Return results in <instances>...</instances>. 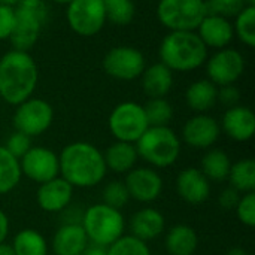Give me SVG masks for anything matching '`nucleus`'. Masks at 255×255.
I'll return each instance as SVG.
<instances>
[{
	"label": "nucleus",
	"instance_id": "nucleus-32",
	"mask_svg": "<svg viewBox=\"0 0 255 255\" xmlns=\"http://www.w3.org/2000/svg\"><path fill=\"white\" fill-rule=\"evenodd\" d=\"M106 18L115 25H128L136 15V6L133 0H102Z\"/></svg>",
	"mask_w": 255,
	"mask_h": 255
},
{
	"label": "nucleus",
	"instance_id": "nucleus-26",
	"mask_svg": "<svg viewBox=\"0 0 255 255\" xmlns=\"http://www.w3.org/2000/svg\"><path fill=\"white\" fill-rule=\"evenodd\" d=\"M230 169H232V160L229 154L220 148L208 149V152L202 157L200 170L211 182L227 181Z\"/></svg>",
	"mask_w": 255,
	"mask_h": 255
},
{
	"label": "nucleus",
	"instance_id": "nucleus-35",
	"mask_svg": "<svg viewBox=\"0 0 255 255\" xmlns=\"http://www.w3.org/2000/svg\"><path fill=\"white\" fill-rule=\"evenodd\" d=\"M245 0H206V12L223 18H235L244 7Z\"/></svg>",
	"mask_w": 255,
	"mask_h": 255
},
{
	"label": "nucleus",
	"instance_id": "nucleus-46",
	"mask_svg": "<svg viewBox=\"0 0 255 255\" xmlns=\"http://www.w3.org/2000/svg\"><path fill=\"white\" fill-rule=\"evenodd\" d=\"M49 1H52V3H57V4H69L72 0H49Z\"/></svg>",
	"mask_w": 255,
	"mask_h": 255
},
{
	"label": "nucleus",
	"instance_id": "nucleus-14",
	"mask_svg": "<svg viewBox=\"0 0 255 255\" xmlns=\"http://www.w3.org/2000/svg\"><path fill=\"white\" fill-rule=\"evenodd\" d=\"M124 184L127 187L130 199L139 203H152L155 202L164 187V181L157 169L152 167H134L126 173Z\"/></svg>",
	"mask_w": 255,
	"mask_h": 255
},
{
	"label": "nucleus",
	"instance_id": "nucleus-20",
	"mask_svg": "<svg viewBox=\"0 0 255 255\" xmlns=\"http://www.w3.org/2000/svg\"><path fill=\"white\" fill-rule=\"evenodd\" d=\"M130 235L143 241L151 242L160 238L166 230L164 215L154 208H142L130 218Z\"/></svg>",
	"mask_w": 255,
	"mask_h": 255
},
{
	"label": "nucleus",
	"instance_id": "nucleus-31",
	"mask_svg": "<svg viewBox=\"0 0 255 255\" xmlns=\"http://www.w3.org/2000/svg\"><path fill=\"white\" fill-rule=\"evenodd\" d=\"M143 111L151 127L169 126V123L173 120V106L169 103V100H166V97L149 99L143 105Z\"/></svg>",
	"mask_w": 255,
	"mask_h": 255
},
{
	"label": "nucleus",
	"instance_id": "nucleus-9",
	"mask_svg": "<svg viewBox=\"0 0 255 255\" xmlns=\"http://www.w3.org/2000/svg\"><path fill=\"white\" fill-rule=\"evenodd\" d=\"M12 123L16 131L28 137L40 136L54 123V108L43 99L30 97L15 106Z\"/></svg>",
	"mask_w": 255,
	"mask_h": 255
},
{
	"label": "nucleus",
	"instance_id": "nucleus-6",
	"mask_svg": "<svg viewBox=\"0 0 255 255\" xmlns=\"http://www.w3.org/2000/svg\"><path fill=\"white\" fill-rule=\"evenodd\" d=\"M46 21L48 4L45 0H19L15 6V25L7 40L13 49L28 52L37 43Z\"/></svg>",
	"mask_w": 255,
	"mask_h": 255
},
{
	"label": "nucleus",
	"instance_id": "nucleus-47",
	"mask_svg": "<svg viewBox=\"0 0 255 255\" xmlns=\"http://www.w3.org/2000/svg\"><path fill=\"white\" fill-rule=\"evenodd\" d=\"M247 6H255V0H245Z\"/></svg>",
	"mask_w": 255,
	"mask_h": 255
},
{
	"label": "nucleus",
	"instance_id": "nucleus-34",
	"mask_svg": "<svg viewBox=\"0 0 255 255\" xmlns=\"http://www.w3.org/2000/svg\"><path fill=\"white\" fill-rule=\"evenodd\" d=\"M102 199H103L102 203L121 211L130 200V196H128V191H127L124 181L108 182L102 191Z\"/></svg>",
	"mask_w": 255,
	"mask_h": 255
},
{
	"label": "nucleus",
	"instance_id": "nucleus-30",
	"mask_svg": "<svg viewBox=\"0 0 255 255\" xmlns=\"http://www.w3.org/2000/svg\"><path fill=\"white\" fill-rule=\"evenodd\" d=\"M235 36L248 48L255 46V6H245L233 22Z\"/></svg>",
	"mask_w": 255,
	"mask_h": 255
},
{
	"label": "nucleus",
	"instance_id": "nucleus-44",
	"mask_svg": "<svg viewBox=\"0 0 255 255\" xmlns=\"http://www.w3.org/2000/svg\"><path fill=\"white\" fill-rule=\"evenodd\" d=\"M226 255H250V253L244 248H232L230 251H227Z\"/></svg>",
	"mask_w": 255,
	"mask_h": 255
},
{
	"label": "nucleus",
	"instance_id": "nucleus-17",
	"mask_svg": "<svg viewBox=\"0 0 255 255\" xmlns=\"http://www.w3.org/2000/svg\"><path fill=\"white\" fill-rule=\"evenodd\" d=\"M176 193L188 205H202L211 196V181L197 167H187L176 176Z\"/></svg>",
	"mask_w": 255,
	"mask_h": 255
},
{
	"label": "nucleus",
	"instance_id": "nucleus-41",
	"mask_svg": "<svg viewBox=\"0 0 255 255\" xmlns=\"http://www.w3.org/2000/svg\"><path fill=\"white\" fill-rule=\"evenodd\" d=\"M10 230V223H9V217L6 215V212L0 208V244L6 242V238L9 235Z\"/></svg>",
	"mask_w": 255,
	"mask_h": 255
},
{
	"label": "nucleus",
	"instance_id": "nucleus-22",
	"mask_svg": "<svg viewBox=\"0 0 255 255\" xmlns=\"http://www.w3.org/2000/svg\"><path fill=\"white\" fill-rule=\"evenodd\" d=\"M140 79L142 90L149 99L166 97L173 87V72L160 61L145 67Z\"/></svg>",
	"mask_w": 255,
	"mask_h": 255
},
{
	"label": "nucleus",
	"instance_id": "nucleus-39",
	"mask_svg": "<svg viewBox=\"0 0 255 255\" xmlns=\"http://www.w3.org/2000/svg\"><path fill=\"white\" fill-rule=\"evenodd\" d=\"M241 100V91L238 90V87L233 85H224V87H218V102L223 103L227 108L236 106L239 105Z\"/></svg>",
	"mask_w": 255,
	"mask_h": 255
},
{
	"label": "nucleus",
	"instance_id": "nucleus-23",
	"mask_svg": "<svg viewBox=\"0 0 255 255\" xmlns=\"http://www.w3.org/2000/svg\"><path fill=\"white\" fill-rule=\"evenodd\" d=\"M103 157H105L106 169L117 175L128 173L131 169L136 167L139 161V155L134 143L120 142V140L111 143L103 152Z\"/></svg>",
	"mask_w": 255,
	"mask_h": 255
},
{
	"label": "nucleus",
	"instance_id": "nucleus-38",
	"mask_svg": "<svg viewBox=\"0 0 255 255\" xmlns=\"http://www.w3.org/2000/svg\"><path fill=\"white\" fill-rule=\"evenodd\" d=\"M15 25V7L0 4V40H7Z\"/></svg>",
	"mask_w": 255,
	"mask_h": 255
},
{
	"label": "nucleus",
	"instance_id": "nucleus-37",
	"mask_svg": "<svg viewBox=\"0 0 255 255\" xmlns=\"http://www.w3.org/2000/svg\"><path fill=\"white\" fill-rule=\"evenodd\" d=\"M15 158H21L33 145H31V137L25 136L24 133H19V131H13L7 140H6V145H3Z\"/></svg>",
	"mask_w": 255,
	"mask_h": 255
},
{
	"label": "nucleus",
	"instance_id": "nucleus-16",
	"mask_svg": "<svg viewBox=\"0 0 255 255\" xmlns=\"http://www.w3.org/2000/svg\"><path fill=\"white\" fill-rule=\"evenodd\" d=\"M75 188L61 176L39 185L36 191L37 206L48 214H60L70 206Z\"/></svg>",
	"mask_w": 255,
	"mask_h": 255
},
{
	"label": "nucleus",
	"instance_id": "nucleus-42",
	"mask_svg": "<svg viewBox=\"0 0 255 255\" xmlns=\"http://www.w3.org/2000/svg\"><path fill=\"white\" fill-rule=\"evenodd\" d=\"M81 255H108V248L94 245V244H88V247L82 251Z\"/></svg>",
	"mask_w": 255,
	"mask_h": 255
},
{
	"label": "nucleus",
	"instance_id": "nucleus-33",
	"mask_svg": "<svg viewBox=\"0 0 255 255\" xmlns=\"http://www.w3.org/2000/svg\"><path fill=\"white\" fill-rule=\"evenodd\" d=\"M108 255H152L146 242L131 236L123 235L111 247H108Z\"/></svg>",
	"mask_w": 255,
	"mask_h": 255
},
{
	"label": "nucleus",
	"instance_id": "nucleus-11",
	"mask_svg": "<svg viewBox=\"0 0 255 255\" xmlns=\"http://www.w3.org/2000/svg\"><path fill=\"white\" fill-rule=\"evenodd\" d=\"M146 67L143 54L134 46L120 45L109 49L103 58L105 72L118 81H134Z\"/></svg>",
	"mask_w": 255,
	"mask_h": 255
},
{
	"label": "nucleus",
	"instance_id": "nucleus-15",
	"mask_svg": "<svg viewBox=\"0 0 255 255\" xmlns=\"http://www.w3.org/2000/svg\"><path fill=\"white\" fill-rule=\"evenodd\" d=\"M220 123L208 114H196L182 127V140L196 149H209L220 139Z\"/></svg>",
	"mask_w": 255,
	"mask_h": 255
},
{
	"label": "nucleus",
	"instance_id": "nucleus-8",
	"mask_svg": "<svg viewBox=\"0 0 255 255\" xmlns=\"http://www.w3.org/2000/svg\"><path fill=\"white\" fill-rule=\"evenodd\" d=\"M108 127L115 140L136 143L149 127L143 105L136 102H123L117 105L109 115Z\"/></svg>",
	"mask_w": 255,
	"mask_h": 255
},
{
	"label": "nucleus",
	"instance_id": "nucleus-24",
	"mask_svg": "<svg viewBox=\"0 0 255 255\" xmlns=\"http://www.w3.org/2000/svg\"><path fill=\"white\" fill-rule=\"evenodd\" d=\"M164 247L169 255H194L199 248V235L188 224H176L166 233Z\"/></svg>",
	"mask_w": 255,
	"mask_h": 255
},
{
	"label": "nucleus",
	"instance_id": "nucleus-28",
	"mask_svg": "<svg viewBox=\"0 0 255 255\" xmlns=\"http://www.w3.org/2000/svg\"><path fill=\"white\" fill-rule=\"evenodd\" d=\"M227 181L230 187L241 194L255 191V161L253 158H242L232 163V169Z\"/></svg>",
	"mask_w": 255,
	"mask_h": 255
},
{
	"label": "nucleus",
	"instance_id": "nucleus-7",
	"mask_svg": "<svg viewBox=\"0 0 255 255\" xmlns=\"http://www.w3.org/2000/svg\"><path fill=\"white\" fill-rule=\"evenodd\" d=\"M206 13V0H158L157 4V18L169 31H196Z\"/></svg>",
	"mask_w": 255,
	"mask_h": 255
},
{
	"label": "nucleus",
	"instance_id": "nucleus-5",
	"mask_svg": "<svg viewBox=\"0 0 255 255\" xmlns=\"http://www.w3.org/2000/svg\"><path fill=\"white\" fill-rule=\"evenodd\" d=\"M81 226L90 244L108 248L126 235L127 223L120 209L105 203H96L82 212Z\"/></svg>",
	"mask_w": 255,
	"mask_h": 255
},
{
	"label": "nucleus",
	"instance_id": "nucleus-4",
	"mask_svg": "<svg viewBox=\"0 0 255 255\" xmlns=\"http://www.w3.org/2000/svg\"><path fill=\"white\" fill-rule=\"evenodd\" d=\"M139 158L152 169H167L181 155V137L169 127H148L134 143Z\"/></svg>",
	"mask_w": 255,
	"mask_h": 255
},
{
	"label": "nucleus",
	"instance_id": "nucleus-45",
	"mask_svg": "<svg viewBox=\"0 0 255 255\" xmlns=\"http://www.w3.org/2000/svg\"><path fill=\"white\" fill-rule=\"evenodd\" d=\"M18 3H19V0H0V4L9 6V7H15Z\"/></svg>",
	"mask_w": 255,
	"mask_h": 255
},
{
	"label": "nucleus",
	"instance_id": "nucleus-3",
	"mask_svg": "<svg viewBox=\"0 0 255 255\" xmlns=\"http://www.w3.org/2000/svg\"><path fill=\"white\" fill-rule=\"evenodd\" d=\"M160 63L172 72H193L208 58V48L196 31H169L158 46Z\"/></svg>",
	"mask_w": 255,
	"mask_h": 255
},
{
	"label": "nucleus",
	"instance_id": "nucleus-19",
	"mask_svg": "<svg viewBox=\"0 0 255 255\" xmlns=\"http://www.w3.org/2000/svg\"><path fill=\"white\" fill-rule=\"evenodd\" d=\"M196 33L206 48H214L217 51L229 48L235 39L233 22L227 18L211 13H206V16L196 28Z\"/></svg>",
	"mask_w": 255,
	"mask_h": 255
},
{
	"label": "nucleus",
	"instance_id": "nucleus-36",
	"mask_svg": "<svg viewBox=\"0 0 255 255\" xmlns=\"http://www.w3.org/2000/svg\"><path fill=\"white\" fill-rule=\"evenodd\" d=\"M235 212H236V217L238 220L253 229L255 226V191L253 193H245L241 196L236 208H235Z\"/></svg>",
	"mask_w": 255,
	"mask_h": 255
},
{
	"label": "nucleus",
	"instance_id": "nucleus-1",
	"mask_svg": "<svg viewBox=\"0 0 255 255\" xmlns=\"http://www.w3.org/2000/svg\"><path fill=\"white\" fill-rule=\"evenodd\" d=\"M60 176L73 188L97 187L106 176L103 152L90 142H72L58 154Z\"/></svg>",
	"mask_w": 255,
	"mask_h": 255
},
{
	"label": "nucleus",
	"instance_id": "nucleus-21",
	"mask_svg": "<svg viewBox=\"0 0 255 255\" xmlns=\"http://www.w3.org/2000/svg\"><path fill=\"white\" fill-rule=\"evenodd\" d=\"M88 244V238L79 223H64L54 233L51 248L54 255H81Z\"/></svg>",
	"mask_w": 255,
	"mask_h": 255
},
{
	"label": "nucleus",
	"instance_id": "nucleus-2",
	"mask_svg": "<svg viewBox=\"0 0 255 255\" xmlns=\"http://www.w3.org/2000/svg\"><path fill=\"white\" fill-rule=\"evenodd\" d=\"M39 82V70L30 52L10 49L0 58V97L16 106L30 99Z\"/></svg>",
	"mask_w": 255,
	"mask_h": 255
},
{
	"label": "nucleus",
	"instance_id": "nucleus-27",
	"mask_svg": "<svg viewBox=\"0 0 255 255\" xmlns=\"http://www.w3.org/2000/svg\"><path fill=\"white\" fill-rule=\"evenodd\" d=\"M10 245L15 255H49V247L45 236L34 229L19 230Z\"/></svg>",
	"mask_w": 255,
	"mask_h": 255
},
{
	"label": "nucleus",
	"instance_id": "nucleus-13",
	"mask_svg": "<svg viewBox=\"0 0 255 255\" xmlns=\"http://www.w3.org/2000/svg\"><path fill=\"white\" fill-rule=\"evenodd\" d=\"M19 169L22 176L40 185L60 176L58 154L46 146H31L19 158Z\"/></svg>",
	"mask_w": 255,
	"mask_h": 255
},
{
	"label": "nucleus",
	"instance_id": "nucleus-43",
	"mask_svg": "<svg viewBox=\"0 0 255 255\" xmlns=\"http://www.w3.org/2000/svg\"><path fill=\"white\" fill-rule=\"evenodd\" d=\"M0 255H15V251L10 244H0Z\"/></svg>",
	"mask_w": 255,
	"mask_h": 255
},
{
	"label": "nucleus",
	"instance_id": "nucleus-12",
	"mask_svg": "<svg viewBox=\"0 0 255 255\" xmlns=\"http://www.w3.org/2000/svg\"><path fill=\"white\" fill-rule=\"evenodd\" d=\"M205 69L208 79L217 87L233 85L245 72V58L238 49L223 48L206 58Z\"/></svg>",
	"mask_w": 255,
	"mask_h": 255
},
{
	"label": "nucleus",
	"instance_id": "nucleus-25",
	"mask_svg": "<svg viewBox=\"0 0 255 255\" xmlns=\"http://www.w3.org/2000/svg\"><path fill=\"white\" fill-rule=\"evenodd\" d=\"M185 102L191 111L206 114L218 102V87L208 78L199 79L188 85L185 91Z\"/></svg>",
	"mask_w": 255,
	"mask_h": 255
},
{
	"label": "nucleus",
	"instance_id": "nucleus-10",
	"mask_svg": "<svg viewBox=\"0 0 255 255\" xmlns=\"http://www.w3.org/2000/svg\"><path fill=\"white\" fill-rule=\"evenodd\" d=\"M66 6L69 27L82 37L99 34L108 21L102 0H72Z\"/></svg>",
	"mask_w": 255,
	"mask_h": 255
},
{
	"label": "nucleus",
	"instance_id": "nucleus-48",
	"mask_svg": "<svg viewBox=\"0 0 255 255\" xmlns=\"http://www.w3.org/2000/svg\"><path fill=\"white\" fill-rule=\"evenodd\" d=\"M51 255H54V254H51Z\"/></svg>",
	"mask_w": 255,
	"mask_h": 255
},
{
	"label": "nucleus",
	"instance_id": "nucleus-18",
	"mask_svg": "<svg viewBox=\"0 0 255 255\" xmlns=\"http://www.w3.org/2000/svg\"><path fill=\"white\" fill-rule=\"evenodd\" d=\"M221 130L235 142H248L255 133V115L251 108L236 105L227 108L223 115Z\"/></svg>",
	"mask_w": 255,
	"mask_h": 255
},
{
	"label": "nucleus",
	"instance_id": "nucleus-29",
	"mask_svg": "<svg viewBox=\"0 0 255 255\" xmlns=\"http://www.w3.org/2000/svg\"><path fill=\"white\" fill-rule=\"evenodd\" d=\"M19 160L0 145V196L13 191L21 181Z\"/></svg>",
	"mask_w": 255,
	"mask_h": 255
},
{
	"label": "nucleus",
	"instance_id": "nucleus-40",
	"mask_svg": "<svg viewBox=\"0 0 255 255\" xmlns=\"http://www.w3.org/2000/svg\"><path fill=\"white\" fill-rule=\"evenodd\" d=\"M241 196H242V194H241L239 191H236L235 188H232V187L229 185L227 188H224V190L221 191V194H220V197H218V203H220V206H221L223 209H226V211H235V208H236V205H238Z\"/></svg>",
	"mask_w": 255,
	"mask_h": 255
}]
</instances>
